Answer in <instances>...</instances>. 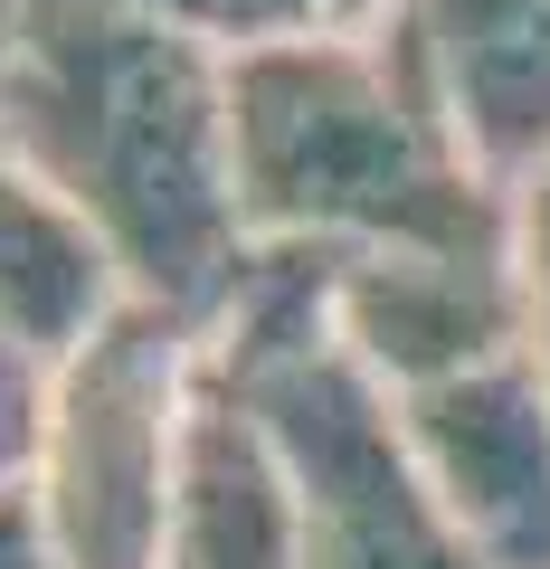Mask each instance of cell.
I'll list each match as a JSON object with an SVG mask.
<instances>
[{"mask_svg": "<svg viewBox=\"0 0 550 569\" xmlns=\"http://www.w3.org/2000/svg\"><path fill=\"white\" fill-rule=\"evenodd\" d=\"M399 427L474 569H550V351L418 389Z\"/></svg>", "mask_w": 550, "mask_h": 569, "instance_id": "6", "label": "cell"}, {"mask_svg": "<svg viewBox=\"0 0 550 569\" xmlns=\"http://www.w3.org/2000/svg\"><path fill=\"white\" fill-rule=\"evenodd\" d=\"M20 29H29V0H0V96H10V58H20Z\"/></svg>", "mask_w": 550, "mask_h": 569, "instance_id": "15", "label": "cell"}, {"mask_svg": "<svg viewBox=\"0 0 550 569\" xmlns=\"http://www.w3.org/2000/svg\"><path fill=\"white\" fill-rule=\"evenodd\" d=\"M238 408H257L286 447L304 493V569H474L456 522L437 512L428 475L408 456L399 399L342 361V342L313 361L257 380Z\"/></svg>", "mask_w": 550, "mask_h": 569, "instance_id": "4", "label": "cell"}, {"mask_svg": "<svg viewBox=\"0 0 550 569\" xmlns=\"http://www.w3.org/2000/svg\"><path fill=\"white\" fill-rule=\"evenodd\" d=\"M503 257H512V276H522L531 323H541V351H550V162L512 190V238H503Z\"/></svg>", "mask_w": 550, "mask_h": 569, "instance_id": "13", "label": "cell"}, {"mask_svg": "<svg viewBox=\"0 0 550 569\" xmlns=\"http://www.w3.org/2000/svg\"><path fill=\"white\" fill-rule=\"evenodd\" d=\"M332 332H342V361L380 380L389 399L541 351L531 295L503 247H361V257H342Z\"/></svg>", "mask_w": 550, "mask_h": 569, "instance_id": "5", "label": "cell"}, {"mask_svg": "<svg viewBox=\"0 0 550 569\" xmlns=\"http://www.w3.org/2000/svg\"><path fill=\"white\" fill-rule=\"evenodd\" d=\"M123 10L200 39L209 58H257V48H294V39H342V29L380 20L389 0H123Z\"/></svg>", "mask_w": 550, "mask_h": 569, "instance_id": "11", "label": "cell"}, {"mask_svg": "<svg viewBox=\"0 0 550 569\" xmlns=\"http://www.w3.org/2000/svg\"><path fill=\"white\" fill-rule=\"evenodd\" d=\"M0 142L104 238L123 295L200 323L247 257L228 58L123 10V0H29Z\"/></svg>", "mask_w": 550, "mask_h": 569, "instance_id": "1", "label": "cell"}, {"mask_svg": "<svg viewBox=\"0 0 550 569\" xmlns=\"http://www.w3.org/2000/svg\"><path fill=\"white\" fill-rule=\"evenodd\" d=\"M493 190L550 162V0H389Z\"/></svg>", "mask_w": 550, "mask_h": 569, "instance_id": "7", "label": "cell"}, {"mask_svg": "<svg viewBox=\"0 0 550 569\" xmlns=\"http://www.w3.org/2000/svg\"><path fill=\"white\" fill-rule=\"evenodd\" d=\"M162 569H304V493H294L286 447L266 437L257 408L219 399V389L190 427Z\"/></svg>", "mask_w": 550, "mask_h": 569, "instance_id": "8", "label": "cell"}, {"mask_svg": "<svg viewBox=\"0 0 550 569\" xmlns=\"http://www.w3.org/2000/svg\"><path fill=\"white\" fill-rule=\"evenodd\" d=\"M228 142H238L247 238L313 247H503L512 190L474 171L456 142L428 58L408 48L399 10L228 58Z\"/></svg>", "mask_w": 550, "mask_h": 569, "instance_id": "2", "label": "cell"}, {"mask_svg": "<svg viewBox=\"0 0 550 569\" xmlns=\"http://www.w3.org/2000/svg\"><path fill=\"white\" fill-rule=\"evenodd\" d=\"M209 408L200 323L123 295L67 361H48L39 447L20 493L67 569H162L171 493L190 466V427Z\"/></svg>", "mask_w": 550, "mask_h": 569, "instance_id": "3", "label": "cell"}, {"mask_svg": "<svg viewBox=\"0 0 550 569\" xmlns=\"http://www.w3.org/2000/svg\"><path fill=\"white\" fill-rule=\"evenodd\" d=\"M0 569H67V560H58V541L39 531V503H29L20 485L0 493Z\"/></svg>", "mask_w": 550, "mask_h": 569, "instance_id": "14", "label": "cell"}, {"mask_svg": "<svg viewBox=\"0 0 550 569\" xmlns=\"http://www.w3.org/2000/svg\"><path fill=\"white\" fill-rule=\"evenodd\" d=\"M39 399H48V361L0 332V493L29 475V447H39Z\"/></svg>", "mask_w": 550, "mask_h": 569, "instance_id": "12", "label": "cell"}, {"mask_svg": "<svg viewBox=\"0 0 550 569\" xmlns=\"http://www.w3.org/2000/svg\"><path fill=\"white\" fill-rule=\"evenodd\" d=\"M114 305H123V276L104 238L0 142V332L39 361H67Z\"/></svg>", "mask_w": 550, "mask_h": 569, "instance_id": "9", "label": "cell"}, {"mask_svg": "<svg viewBox=\"0 0 550 569\" xmlns=\"http://www.w3.org/2000/svg\"><path fill=\"white\" fill-rule=\"evenodd\" d=\"M332 295H342V247L313 238H247L238 276L219 284V305L200 313V370L219 399H247L257 380L332 351Z\"/></svg>", "mask_w": 550, "mask_h": 569, "instance_id": "10", "label": "cell"}]
</instances>
